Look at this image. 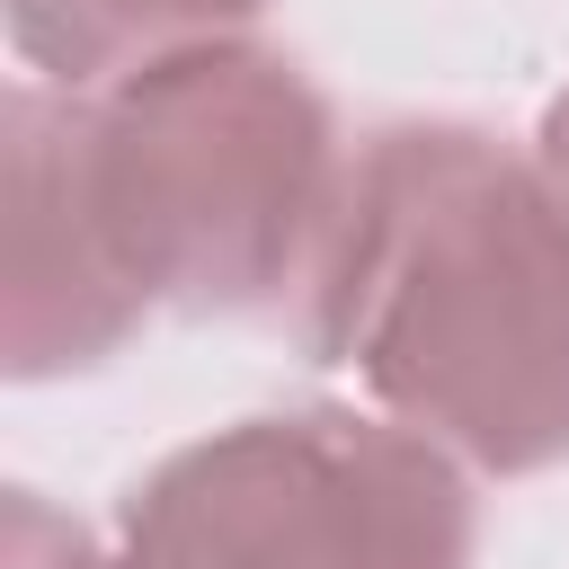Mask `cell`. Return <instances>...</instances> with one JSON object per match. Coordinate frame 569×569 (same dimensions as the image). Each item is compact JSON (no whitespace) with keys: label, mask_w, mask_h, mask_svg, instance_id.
<instances>
[{"label":"cell","mask_w":569,"mask_h":569,"mask_svg":"<svg viewBox=\"0 0 569 569\" xmlns=\"http://www.w3.org/2000/svg\"><path fill=\"white\" fill-rule=\"evenodd\" d=\"M542 169L560 178V196H569V89L542 107Z\"/></svg>","instance_id":"6"},{"label":"cell","mask_w":569,"mask_h":569,"mask_svg":"<svg viewBox=\"0 0 569 569\" xmlns=\"http://www.w3.org/2000/svg\"><path fill=\"white\" fill-rule=\"evenodd\" d=\"M453 453L356 409H267L160 453L116 507V569H471Z\"/></svg>","instance_id":"3"},{"label":"cell","mask_w":569,"mask_h":569,"mask_svg":"<svg viewBox=\"0 0 569 569\" xmlns=\"http://www.w3.org/2000/svg\"><path fill=\"white\" fill-rule=\"evenodd\" d=\"M0 160H9V311H0V365L18 382L107 365L151 311L116 276L80 178H71V98L62 89H9L0 107Z\"/></svg>","instance_id":"4"},{"label":"cell","mask_w":569,"mask_h":569,"mask_svg":"<svg viewBox=\"0 0 569 569\" xmlns=\"http://www.w3.org/2000/svg\"><path fill=\"white\" fill-rule=\"evenodd\" d=\"M71 98L80 204L142 311L240 320L311 284L356 151L302 62L213 36Z\"/></svg>","instance_id":"2"},{"label":"cell","mask_w":569,"mask_h":569,"mask_svg":"<svg viewBox=\"0 0 569 569\" xmlns=\"http://www.w3.org/2000/svg\"><path fill=\"white\" fill-rule=\"evenodd\" d=\"M258 9L267 0H9V44L53 89H116L160 53L249 36Z\"/></svg>","instance_id":"5"},{"label":"cell","mask_w":569,"mask_h":569,"mask_svg":"<svg viewBox=\"0 0 569 569\" xmlns=\"http://www.w3.org/2000/svg\"><path fill=\"white\" fill-rule=\"evenodd\" d=\"M302 293L311 356L453 462H569V196L542 160L445 116L365 133Z\"/></svg>","instance_id":"1"}]
</instances>
